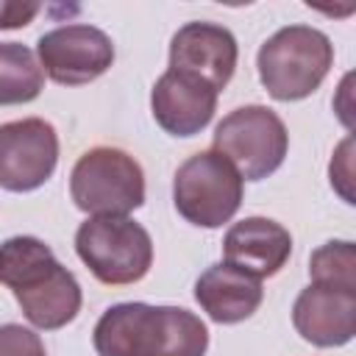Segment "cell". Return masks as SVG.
<instances>
[{"label":"cell","instance_id":"cell-1","mask_svg":"<svg viewBox=\"0 0 356 356\" xmlns=\"http://www.w3.org/2000/svg\"><path fill=\"white\" fill-rule=\"evenodd\" d=\"M97 356H206V323L178 306L117 303L92 334Z\"/></svg>","mask_w":356,"mask_h":356},{"label":"cell","instance_id":"cell-2","mask_svg":"<svg viewBox=\"0 0 356 356\" xmlns=\"http://www.w3.org/2000/svg\"><path fill=\"white\" fill-rule=\"evenodd\" d=\"M0 281L14 292L25 320L42 331L64 328L81 312L78 278L36 236H11L0 245Z\"/></svg>","mask_w":356,"mask_h":356},{"label":"cell","instance_id":"cell-3","mask_svg":"<svg viewBox=\"0 0 356 356\" xmlns=\"http://www.w3.org/2000/svg\"><path fill=\"white\" fill-rule=\"evenodd\" d=\"M334 64L331 39L312 25H286L259 47V81L270 97L289 103L309 97Z\"/></svg>","mask_w":356,"mask_h":356},{"label":"cell","instance_id":"cell-4","mask_svg":"<svg viewBox=\"0 0 356 356\" xmlns=\"http://www.w3.org/2000/svg\"><path fill=\"white\" fill-rule=\"evenodd\" d=\"M70 197L92 217H128L145 203V172L120 147H92L70 172Z\"/></svg>","mask_w":356,"mask_h":356},{"label":"cell","instance_id":"cell-5","mask_svg":"<svg viewBox=\"0 0 356 356\" xmlns=\"http://www.w3.org/2000/svg\"><path fill=\"white\" fill-rule=\"evenodd\" d=\"M75 253L97 281L122 286L147 275L153 239L131 217H89L75 231Z\"/></svg>","mask_w":356,"mask_h":356},{"label":"cell","instance_id":"cell-6","mask_svg":"<svg viewBox=\"0 0 356 356\" xmlns=\"http://www.w3.org/2000/svg\"><path fill=\"white\" fill-rule=\"evenodd\" d=\"M172 203L186 222L220 228L242 206V175L217 150H200L178 167Z\"/></svg>","mask_w":356,"mask_h":356},{"label":"cell","instance_id":"cell-7","mask_svg":"<svg viewBox=\"0 0 356 356\" xmlns=\"http://www.w3.org/2000/svg\"><path fill=\"white\" fill-rule=\"evenodd\" d=\"M289 134L284 120L267 106H242L214 128V150L225 156L242 181L273 175L286 156Z\"/></svg>","mask_w":356,"mask_h":356},{"label":"cell","instance_id":"cell-8","mask_svg":"<svg viewBox=\"0 0 356 356\" xmlns=\"http://www.w3.org/2000/svg\"><path fill=\"white\" fill-rule=\"evenodd\" d=\"M44 75L61 86H81L100 78L114 64V44L108 33L95 25L72 22L53 28L36 42Z\"/></svg>","mask_w":356,"mask_h":356},{"label":"cell","instance_id":"cell-9","mask_svg":"<svg viewBox=\"0 0 356 356\" xmlns=\"http://www.w3.org/2000/svg\"><path fill=\"white\" fill-rule=\"evenodd\" d=\"M58 164V134L42 117L0 125V186L8 192L39 189Z\"/></svg>","mask_w":356,"mask_h":356},{"label":"cell","instance_id":"cell-10","mask_svg":"<svg viewBox=\"0 0 356 356\" xmlns=\"http://www.w3.org/2000/svg\"><path fill=\"white\" fill-rule=\"evenodd\" d=\"M217 95L209 81L184 70H167L150 92L153 120L170 136H195L211 122Z\"/></svg>","mask_w":356,"mask_h":356},{"label":"cell","instance_id":"cell-11","mask_svg":"<svg viewBox=\"0 0 356 356\" xmlns=\"http://www.w3.org/2000/svg\"><path fill=\"white\" fill-rule=\"evenodd\" d=\"M239 47L228 28L214 22H186L170 42V70L192 72L217 92L228 86L236 70Z\"/></svg>","mask_w":356,"mask_h":356},{"label":"cell","instance_id":"cell-12","mask_svg":"<svg viewBox=\"0 0 356 356\" xmlns=\"http://www.w3.org/2000/svg\"><path fill=\"white\" fill-rule=\"evenodd\" d=\"M292 325L317 348L348 345L356 334V292L309 284L295 298Z\"/></svg>","mask_w":356,"mask_h":356},{"label":"cell","instance_id":"cell-13","mask_svg":"<svg viewBox=\"0 0 356 356\" xmlns=\"http://www.w3.org/2000/svg\"><path fill=\"white\" fill-rule=\"evenodd\" d=\"M222 253L228 264L261 281L275 275L286 264L292 253V236L281 222L270 217H245L228 228Z\"/></svg>","mask_w":356,"mask_h":356},{"label":"cell","instance_id":"cell-14","mask_svg":"<svg viewBox=\"0 0 356 356\" xmlns=\"http://www.w3.org/2000/svg\"><path fill=\"white\" fill-rule=\"evenodd\" d=\"M261 281L228 261L211 264L195 281V300L214 323L222 325L248 320L261 306Z\"/></svg>","mask_w":356,"mask_h":356},{"label":"cell","instance_id":"cell-15","mask_svg":"<svg viewBox=\"0 0 356 356\" xmlns=\"http://www.w3.org/2000/svg\"><path fill=\"white\" fill-rule=\"evenodd\" d=\"M44 70L36 53L19 42H0V106H19L39 97Z\"/></svg>","mask_w":356,"mask_h":356},{"label":"cell","instance_id":"cell-16","mask_svg":"<svg viewBox=\"0 0 356 356\" xmlns=\"http://www.w3.org/2000/svg\"><path fill=\"white\" fill-rule=\"evenodd\" d=\"M309 275L320 286L356 292V250L348 239H331L320 245L309 259Z\"/></svg>","mask_w":356,"mask_h":356},{"label":"cell","instance_id":"cell-17","mask_svg":"<svg viewBox=\"0 0 356 356\" xmlns=\"http://www.w3.org/2000/svg\"><path fill=\"white\" fill-rule=\"evenodd\" d=\"M0 356H47V353L36 331L17 323H6L0 325Z\"/></svg>","mask_w":356,"mask_h":356},{"label":"cell","instance_id":"cell-18","mask_svg":"<svg viewBox=\"0 0 356 356\" xmlns=\"http://www.w3.org/2000/svg\"><path fill=\"white\" fill-rule=\"evenodd\" d=\"M350 147H353V139L348 136L334 161H331V186H337V192L345 197V203H353V192H350Z\"/></svg>","mask_w":356,"mask_h":356},{"label":"cell","instance_id":"cell-19","mask_svg":"<svg viewBox=\"0 0 356 356\" xmlns=\"http://www.w3.org/2000/svg\"><path fill=\"white\" fill-rule=\"evenodd\" d=\"M39 3H0V31L25 28L39 14Z\"/></svg>","mask_w":356,"mask_h":356}]
</instances>
